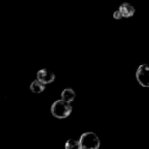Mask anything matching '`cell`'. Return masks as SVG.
I'll list each match as a JSON object with an SVG mask.
<instances>
[{"mask_svg":"<svg viewBox=\"0 0 149 149\" xmlns=\"http://www.w3.org/2000/svg\"><path fill=\"white\" fill-rule=\"evenodd\" d=\"M72 106L70 103L65 102L62 100H56L51 107L52 114L57 119H65L72 113Z\"/></svg>","mask_w":149,"mask_h":149,"instance_id":"obj_1","label":"cell"},{"mask_svg":"<svg viewBox=\"0 0 149 149\" xmlns=\"http://www.w3.org/2000/svg\"><path fill=\"white\" fill-rule=\"evenodd\" d=\"M79 143L81 149H99L100 146V141L99 137L93 132L84 133L81 135Z\"/></svg>","mask_w":149,"mask_h":149,"instance_id":"obj_2","label":"cell"},{"mask_svg":"<svg viewBox=\"0 0 149 149\" xmlns=\"http://www.w3.org/2000/svg\"><path fill=\"white\" fill-rule=\"evenodd\" d=\"M148 72L149 69L148 65H141L137 72H136V79L139 84L144 87H148L149 86L148 81Z\"/></svg>","mask_w":149,"mask_h":149,"instance_id":"obj_3","label":"cell"},{"mask_svg":"<svg viewBox=\"0 0 149 149\" xmlns=\"http://www.w3.org/2000/svg\"><path fill=\"white\" fill-rule=\"evenodd\" d=\"M54 79H55L54 73L47 69H41L37 73V80H38L45 86L53 82Z\"/></svg>","mask_w":149,"mask_h":149,"instance_id":"obj_4","label":"cell"},{"mask_svg":"<svg viewBox=\"0 0 149 149\" xmlns=\"http://www.w3.org/2000/svg\"><path fill=\"white\" fill-rule=\"evenodd\" d=\"M119 11L120 12L122 17H130L134 16V14L135 13V9L130 3H124L120 6Z\"/></svg>","mask_w":149,"mask_h":149,"instance_id":"obj_5","label":"cell"},{"mask_svg":"<svg viewBox=\"0 0 149 149\" xmlns=\"http://www.w3.org/2000/svg\"><path fill=\"white\" fill-rule=\"evenodd\" d=\"M61 100L65 102H67V103H71L72 101H73L76 98V93L75 92L71 89V88H66L65 89L62 93H61Z\"/></svg>","mask_w":149,"mask_h":149,"instance_id":"obj_6","label":"cell"},{"mask_svg":"<svg viewBox=\"0 0 149 149\" xmlns=\"http://www.w3.org/2000/svg\"><path fill=\"white\" fill-rule=\"evenodd\" d=\"M30 89L32 93H41L45 91V86L44 84H42L41 82H39L38 80H34L32 81V83L30 86Z\"/></svg>","mask_w":149,"mask_h":149,"instance_id":"obj_7","label":"cell"},{"mask_svg":"<svg viewBox=\"0 0 149 149\" xmlns=\"http://www.w3.org/2000/svg\"><path fill=\"white\" fill-rule=\"evenodd\" d=\"M65 149H81V148H80V145H79V141H75V140H72V139H70V140H68V141L65 142Z\"/></svg>","mask_w":149,"mask_h":149,"instance_id":"obj_8","label":"cell"},{"mask_svg":"<svg viewBox=\"0 0 149 149\" xmlns=\"http://www.w3.org/2000/svg\"><path fill=\"white\" fill-rule=\"evenodd\" d=\"M113 17L116 19H121L122 18V16H121L120 12L119 11V10H117L116 11L113 12Z\"/></svg>","mask_w":149,"mask_h":149,"instance_id":"obj_9","label":"cell"}]
</instances>
